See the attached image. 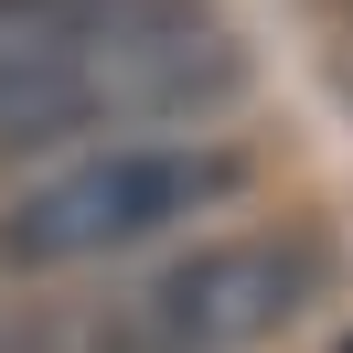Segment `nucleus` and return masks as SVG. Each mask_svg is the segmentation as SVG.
I'll return each instance as SVG.
<instances>
[{"label": "nucleus", "mask_w": 353, "mask_h": 353, "mask_svg": "<svg viewBox=\"0 0 353 353\" xmlns=\"http://www.w3.org/2000/svg\"><path fill=\"white\" fill-rule=\"evenodd\" d=\"M236 193H246V150H225V139H118V150L32 182L0 214V257L11 268H86V257H118L139 236H172V225L214 214Z\"/></svg>", "instance_id": "f257e3e1"}, {"label": "nucleus", "mask_w": 353, "mask_h": 353, "mask_svg": "<svg viewBox=\"0 0 353 353\" xmlns=\"http://www.w3.org/2000/svg\"><path fill=\"white\" fill-rule=\"evenodd\" d=\"M332 289V236L310 225H257V236H214L139 279L129 300L97 321V353H246L289 332Z\"/></svg>", "instance_id": "f03ea898"}]
</instances>
